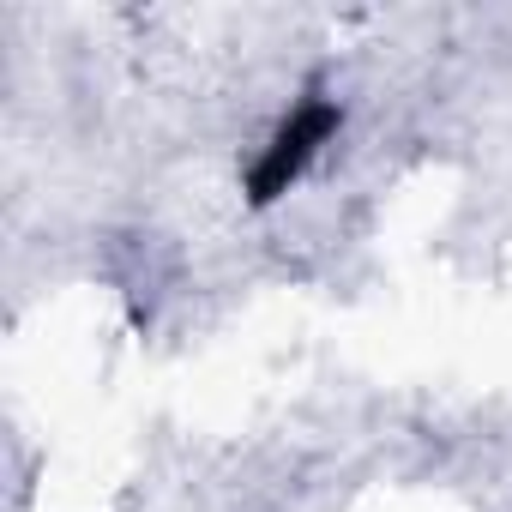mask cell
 I'll use <instances>...</instances> for the list:
<instances>
[{"instance_id": "cell-1", "label": "cell", "mask_w": 512, "mask_h": 512, "mask_svg": "<svg viewBox=\"0 0 512 512\" xmlns=\"http://www.w3.org/2000/svg\"><path fill=\"white\" fill-rule=\"evenodd\" d=\"M332 133H338V103L308 97V103H302L278 133H272V145L260 151V163H253V175H247V199H253V205L284 199V193L302 181V169L314 163V151H320Z\"/></svg>"}]
</instances>
